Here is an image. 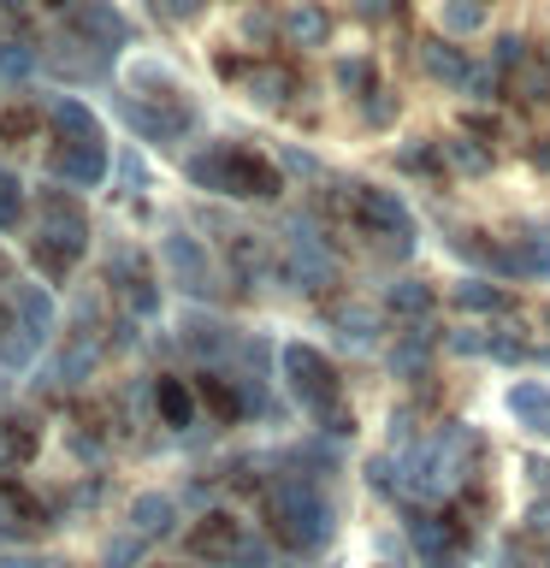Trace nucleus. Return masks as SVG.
Segmentation results:
<instances>
[{
	"label": "nucleus",
	"mask_w": 550,
	"mask_h": 568,
	"mask_svg": "<svg viewBox=\"0 0 550 568\" xmlns=\"http://www.w3.org/2000/svg\"><path fill=\"white\" fill-rule=\"evenodd\" d=\"M491 65H497V71L527 65V42H521V36H497V42H491Z\"/></svg>",
	"instance_id": "7c9ffc66"
},
{
	"label": "nucleus",
	"mask_w": 550,
	"mask_h": 568,
	"mask_svg": "<svg viewBox=\"0 0 550 568\" xmlns=\"http://www.w3.org/2000/svg\"><path fill=\"white\" fill-rule=\"evenodd\" d=\"M184 344L195 355H225L231 349V326H225V320H213V314H202V308H190L184 314Z\"/></svg>",
	"instance_id": "2eb2a0df"
},
{
	"label": "nucleus",
	"mask_w": 550,
	"mask_h": 568,
	"mask_svg": "<svg viewBox=\"0 0 550 568\" xmlns=\"http://www.w3.org/2000/svg\"><path fill=\"white\" fill-rule=\"evenodd\" d=\"M195 550H202V557H207V550H213V557H237V532H231L225 515H213V527L195 532Z\"/></svg>",
	"instance_id": "393cba45"
},
{
	"label": "nucleus",
	"mask_w": 550,
	"mask_h": 568,
	"mask_svg": "<svg viewBox=\"0 0 550 568\" xmlns=\"http://www.w3.org/2000/svg\"><path fill=\"white\" fill-rule=\"evenodd\" d=\"M420 65H426V78L444 83V89H468V78H473V65L461 60V48H450V42H426Z\"/></svg>",
	"instance_id": "ddd939ff"
},
{
	"label": "nucleus",
	"mask_w": 550,
	"mask_h": 568,
	"mask_svg": "<svg viewBox=\"0 0 550 568\" xmlns=\"http://www.w3.org/2000/svg\"><path fill=\"white\" fill-rule=\"evenodd\" d=\"M119 113H124V124H131L142 142H184V136L195 131V113H190L184 101L149 106V101H136V95H124V101H119Z\"/></svg>",
	"instance_id": "39448f33"
},
{
	"label": "nucleus",
	"mask_w": 550,
	"mask_h": 568,
	"mask_svg": "<svg viewBox=\"0 0 550 568\" xmlns=\"http://www.w3.org/2000/svg\"><path fill=\"white\" fill-rule=\"evenodd\" d=\"M278 160H284V172H302V178H319V166H314V160H308V154H296V149H291V154H278Z\"/></svg>",
	"instance_id": "ea45409f"
},
{
	"label": "nucleus",
	"mask_w": 550,
	"mask_h": 568,
	"mask_svg": "<svg viewBox=\"0 0 550 568\" xmlns=\"http://www.w3.org/2000/svg\"><path fill=\"white\" fill-rule=\"evenodd\" d=\"M438 149H444V166H450V172H461V178H479V172H491V149H486L479 136H444Z\"/></svg>",
	"instance_id": "dca6fc26"
},
{
	"label": "nucleus",
	"mask_w": 550,
	"mask_h": 568,
	"mask_svg": "<svg viewBox=\"0 0 550 568\" xmlns=\"http://www.w3.org/2000/svg\"><path fill=\"white\" fill-rule=\"evenodd\" d=\"M367 119L373 124H390V95H385V89H373V95H367Z\"/></svg>",
	"instance_id": "58836bf2"
},
{
	"label": "nucleus",
	"mask_w": 550,
	"mask_h": 568,
	"mask_svg": "<svg viewBox=\"0 0 550 568\" xmlns=\"http://www.w3.org/2000/svg\"><path fill=\"white\" fill-rule=\"evenodd\" d=\"M273 527H278V539H291L296 550H319L326 545V532H332V509L319 504V497L308 486H278L273 491Z\"/></svg>",
	"instance_id": "20e7f679"
},
{
	"label": "nucleus",
	"mask_w": 550,
	"mask_h": 568,
	"mask_svg": "<svg viewBox=\"0 0 550 568\" xmlns=\"http://www.w3.org/2000/svg\"><path fill=\"white\" fill-rule=\"evenodd\" d=\"M450 296H456V308H468V314H503L509 308V291L491 278H461Z\"/></svg>",
	"instance_id": "f3484780"
},
{
	"label": "nucleus",
	"mask_w": 550,
	"mask_h": 568,
	"mask_svg": "<svg viewBox=\"0 0 550 568\" xmlns=\"http://www.w3.org/2000/svg\"><path fill=\"white\" fill-rule=\"evenodd\" d=\"M355 225L373 231L385 248L397 255H415V213L397 190H379V184H355Z\"/></svg>",
	"instance_id": "f03ea898"
},
{
	"label": "nucleus",
	"mask_w": 550,
	"mask_h": 568,
	"mask_svg": "<svg viewBox=\"0 0 550 568\" xmlns=\"http://www.w3.org/2000/svg\"><path fill=\"white\" fill-rule=\"evenodd\" d=\"M278 362H284V379H291L296 403L308 408V415H326L332 420L337 415V367L314 344H284Z\"/></svg>",
	"instance_id": "7ed1b4c3"
},
{
	"label": "nucleus",
	"mask_w": 550,
	"mask_h": 568,
	"mask_svg": "<svg viewBox=\"0 0 550 568\" xmlns=\"http://www.w3.org/2000/svg\"><path fill=\"white\" fill-rule=\"evenodd\" d=\"M390 7H397V0H349V12H355V18H367V24L390 18Z\"/></svg>",
	"instance_id": "e433bc0d"
},
{
	"label": "nucleus",
	"mask_w": 550,
	"mask_h": 568,
	"mask_svg": "<svg viewBox=\"0 0 550 568\" xmlns=\"http://www.w3.org/2000/svg\"><path fill=\"white\" fill-rule=\"evenodd\" d=\"M48 172L60 178L65 190H95L113 166H106V149H101V142H60V149L48 154Z\"/></svg>",
	"instance_id": "1a4fd4ad"
},
{
	"label": "nucleus",
	"mask_w": 550,
	"mask_h": 568,
	"mask_svg": "<svg viewBox=\"0 0 550 568\" xmlns=\"http://www.w3.org/2000/svg\"><path fill=\"white\" fill-rule=\"evenodd\" d=\"M160 261H166V273L177 291H190V296H207L213 291V266H207V248L190 237V231H166L160 237Z\"/></svg>",
	"instance_id": "0eeeda50"
},
{
	"label": "nucleus",
	"mask_w": 550,
	"mask_h": 568,
	"mask_svg": "<svg viewBox=\"0 0 550 568\" xmlns=\"http://www.w3.org/2000/svg\"><path fill=\"white\" fill-rule=\"evenodd\" d=\"M0 71H7V78H30V71H35V53L18 48V42H0Z\"/></svg>",
	"instance_id": "2f4dec72"
},
{
	"label": "nucleus",
	"mask_w": 550,
	"mask_h": 568,
	"mask_svg": "<svg viewBox=\"0 0 550 568\" xmlns=\"http://www.w3.org/2000/svg\"><path fill=\"white\" fill-rule=\"evenodd\" d=\"M154 408L166 426H195V397L177 379H154Z\"/></svg>",
	"instance_id": "aec40b11"
},
{
	"label": "nucleus",
	"mask_w": 550,
	"mask_h": 568,
	"mask_svg": "<svg viewBox=\"0 0 550 568\" xmlns=\"http://www.w3.org/2000/svg\"><path fill=\"white\" fill-rule=\"evenodd\" d=\"M131 83H136V89H166L172 101H184V83H177L160 60H131Z\"/></svg>",
	"instance_id": "b1692460"
},
{
	"label": "nucleus",
	"mask_w": 550,
	"mask_h": 568,
	"mask_svg": "<svg viewBox=\"0 0 550 568\" xmlns=\"http://www.w3.org/2000/svg\"><path fill=\"white\" fill-rule=\"evenodd\" d=\"M438 30L444 36H479L486 30V0H438Z\"/></svg>",
	"instance_id": "a211bd4d"
},
{
	"label": "nucleus",
	"mask_w": 550,
	"mask_h": 568,
	"mask_svg": "<svg viewBox=\"0 0 550 568\" xmlns=\"http://www.w3.org/2000/svg\"><path fill=\"white\" fill-rule=\"evenodd\" d=\"M12 308H18V320H24L30 332H53V296L48 291H35V284H18V296H12Z\"/></svg>",
	"instance_id": "412c9836"
},
{
	"label": "nucleus",
	"mask_w": 550,
	"mask_h": 568,
	"mask_svg": "<svg viewBox=\"0 0 550 568\" xmlns=\"http://www.w3.org/2000/svg\"><path fill=\"white\" fill-rule=\"evenodd\" d=\"M385 302H390V314H403V320H426V314H432V284L397 278V284L385 291Z\"/></svg>",
	"instance_id": "6ab92c4d"
},
{
	"label": "nucleus",
	"mask_w": 550,
	"mask_h": 568,
	"mask_svg": "<svg viewBox=\"0 0 550 568\" xmlns=\"http://www.w3.org/2000/svg\"><path fill=\"white\" fill-rule=\"evenodd\" d=\"M24 220V184H18V172H0V231H18Z\"/></svg>",
	"instance_id": "a878e982"
},
{
	"label": "nucleus",
	"mask_w": 550,
	"mask_h": 568,
	"mask_svg": "<svg viewBox=\"0 0 550 568\" xmlns=\"http://www.w3.org/2000/svg\"><path fill=\"white\" fill-rule=\"evenodd\" d=\"M124 302H131V314H136V320H149V314H160V291H154V278H142V284H131V291H124Z\"/></svg>",
	"instance_id": "473e14b6"
},
{
	"label": "nucleus",
	"mask_w": 550,
	"mask_h": 568,
	"mask_svg": "<svg viewBox=\"0 0 550 568\" xmlns=\"http://www.w3.org/2000/svg\"><path fill=\"white\" fill-rule=\"evenodd\" d=\"M284 42H296V48H326V42H332V12L314 7V0H296V7L284 12Z\"/></svg>",
	"instance_id": "9b49d317"
},
{
	"label": "nucleus",
	"mask_w": 550,
	"mask_h": 568,
	"mask_svg": "<svg viewBox=\"0 0 550 568\" xmlns=\"http://www.w3.org/2000/svg\"><path fill=\"white\" fill-rule=\"evenodd\" d=\"M12 326H18V308H12V302H0V344L12 337Z\"/></svg>",
	"instance_id": "37998d69"
},
{
	"label": "nucleus",
	"mask_w": 550,
	"mask_h": 568,
	"mask_svg": "<svg viewBox=\"0 0 550 568\" xmlns=\"http://www.w3.org/2000/svg\"><path fill=\"white\" fill-rule=\"evenodd\" d=\"M509 408L532 426V433H544V438H550V379H527V385H515V390H509Z\"/></svg>",
	"instance_id": "4468645a"
},
{
	"label": "nucleus",
	"mask_w": 550,
	"mask_h": 568,
	"mask_svg": "<svg viewBox=\"0 0 550 568\" xmlns=\"http://www.w3.org/2000/svg\"><path fill=\"white\" fill-rule=\"evenodd\" d=\"M48 113H53V124H60L65 142H101V119L89 113L78 95H48Z\"/></svg>",
	"instance_id": "f8f14e48"
},
{
	"label": "nucleus",
	"mask_w": 550,
	"mask_h": 568,
	"mask_svg": "<svg viewBox=\"0 0 550 568\" xmlns=\"http://www.w3.org/2000/svg\"><path fill=\"white\" fill-rule=\"evenodd\" d=\"M337 89H349V95H373V65L361 60V53H349V60H337Z\"/></svg>",
	"instance_id": "bb28decb"
},
{
	"label": "nucleus",
	"mask_w": 550,
	"mask_h": 568,
	"mask_svg": "<svg viewBox=\"0 0 550 568\" xmlns=\"http://www.w3.org/2000/svg\"><path fill=\"white\" fill-rule=\"evenodd\" d=\"M337 332H344L349 344H373V314L367 308H337Z\"/></svg>",
	"instance_id": "c85d7f7f"
},
{
	"label": "nucleus",
	"mask_w": 550,
	"mask_h": 568,
	"mask_svg": "<svg viewBox=\"0 0 550 568\" xmlns=\"http://www.w3.org/2000/svg\"><path fill=\"white\" fill-rule=\"evenodd\" d=\"M136 527L142 532H154V527L166 532L172 527V504H166V497H142V504H136Z\"/></svg>",
	"instance_id": "c756f323"
},
{
	"label": "nucleus",
	"mask_w": 550,
	"mask_h": 568,
	"mask_svg": "<svg viewBox=\"0 0 550 568\" xmlns=\"http://www.w3.org/2000/svg\"><path fill=\"white\" fill-rule=\"evenodd\" d=\"M426 355H432V332L415 320V332H403L397 349H390V367L397 373H426Z\"/></svg>",
	"instance_id": "4be33fe9"
},
{
	"label": "nucleus",
	"mask_w": 550,
	"mask_h": 568,
	"mask_svg": "<svg viewBox=\"0 0 550 568\" xmlns=\"http://www.w3.org/2000/svg\"><path fill=\"white\" fill-rule=\"evenodd\" d=\"M184 178L195 190H213V195H243V202H273L284 190V178L266 166L261 154L248 149H225V142H213V149L190 154L184 160Z\"/></svg>",
	"instance_id": "f257e3e1"
},
{
	"label": "nucleus",
	"mask_w": 550,
	"mask_h": 568,
	"mask_svg": "<svg viewBox=\"0 0 550 568\" xmlns=\"http://www.w3.org/2000/svg\"><path fill=\"white\" fill-rule=\"evenodd\" d=\"M532 166L550 172V136H544V142H532Z\"/></svg>",
	"instance_id": "c03bdc74"
},
{
	"label": "nucleus",
	"mask_w": 550,
	"mask_h": 568,
	"mask_svg": "<svg viewBox=\"0 0 550 568\" xmlns=\"http://www.w3.org/2000/svg\"><path fill=\"white\" fill-rule=\"evenodd\" d=\"M291 278H296V291H308V296H319V291H332V278H337V261H332V248L314 237L308 225H291Z\"/></svg>",
	"instance_id": "6e6552de"
},
{
	"label": "nucleus",
	"mask_w": 550,
	"mask_h": 568,
	"mask_svg": "<svg viewBox=\"0 0 550 568\" xmlns=\"http://www.w3.org/2000/svg\"><path fill=\"white\" fill-rule=\"evenodd\" d=\"M521 95H527V101H544V95H550V60L521 71Z\"/></svg>",
	"instance_id": "72a5a7b5"
},
{
	"label": "nucleus",
	"mask_w": 550,
	"mask_h": 568,
	"mask_svg": "<svg viewBox=\"0 0 550 568\" xmlns=\"http://www.w3.org/2000/svg\"><path fill=\"white\" fill-rule=\"evenodd\" d=\"M71 30H78L83 42H95L101 53L131 48V24H124V12L113 0H78V7H71Z\"/></svg>",
	"instance_id": "9d476101"
},
{
	"label": "nucleus",
	"mask_w": 550,
	"mask_h": 568,
	"mask_svg": "<svg viewBox=\"0 0 550 568\" xmlns=\"http://www.w3.org/2000/svg\"><path fill=\"white\" fill-rule=\"evenodd\" d=\"M397 160H403V172H438L444 166V149H438V142H408Z\"/></svg>",
	"instance_id": "cd10ccee"
},
{
	"label": "nucleus",
	"mask_w": 550,
	"mask_h": 568,
	"mask_svg": "<svg viewBox=\"0 0 550 568\" xmlns=\"http://www.w3.org/2000/svg\"><path fill=\"white\" fill-rule=\"evenodd\" d=\"M35 243L60 248V255H71V261L89 248V220H83V207L71 202L65 190H48L42 195V237H35Z\"/></svg>",
	"instance_id": "423d86ee"
},
{
	"label": "nucleus",
	"mask_w": 550,
	"mask_h": 568,
	"mask_svg": "<svg viewBox=\"0 0 550 568\" xmlns=\"http://www.w3.org/2000/svg\"><path fill=\"white\" fill-rule=\"evenodd\" d=\"M468 95H473V101H491V95H497V65H473Z\"/></svg>",
	"instance_id": "c9c22d12"
},
{
	"label": "nucleus",
	"mask_w": 550,
	"mask_h": 568,
	"mask_svg": "<svg viewBox=\"0 0 550 568\" xmlns=\"http://www.w3.org/2000/svg\"><path fill=\"white\" fill-rule=\"evenodd\" d=\"M291 89H296V83L284 78V71H266V65L248 71V95H255L261 106H284V101H291Z\"/></svg>",
	"instance_id": "5701e85b"
},
{
	"label": "nucleus",
	"mask_w": 550,
	"mask_h": 568,
	"mask_svg": "<svg viewBox=\"0 0 550 568\" xmlns=\"http://www.w3.org/2000/svg\"><path fill=\"white\" fill-rule=\"evenodd\" d=\"M48 7H60V12H65V7H78V0H48Z\"/></svg>",
	"instance_id": "49530a36"
},
{
	"label": "nucleus",
	"mask_w": 550,
	"mask_h": 568,
	"mask_svg": "<svg viewBox=\"0 0 550 568\" xmlns=\"http://www.w3.org/2000/svg\"><path fill=\"white\" fill-rule=\"evenodd\" d=\"M450 349H456V355H473V349H486V337H473V332H450Z\"/></svg>",
	"instance_id": "a19ab883"
},
{
	"label": "nucleus",
	"mask_w": 550,
	"mask_h": 568,
	"mask_svg": "<svg viewBox=\"0 0 550 568\" xmlns=\"http://www.w3.org/2000/svg\"><path fill=\"white\" fill-rule=\"evenodd\" d=\"M243 36H248V42H266V36H284V18L248 12V18H243Z\"/></svg>",
	"instance_id": "f704fd0d"
},
{
	"label": "nucleus",
	"mask_w": 550,
	"mask_h": 568,
	"mask_svg": "<svg viewBox=\"0 0 550 568\" xmlns=\"http://www.w3.org/2000/svg\"><path fill=\"white\" fill-rule=\"evenodd\" d=\"M0 12H18V0H0Z\"/></svg>",
	"instance_id": "de8ad7c7"
},
{
	"label": "nucleus",
	"mask_w": 550,
	"mask_h": 568,
	"mask_svg": "<svg viewBox=\"0 0 550 568\" xmlns=\"http://www.w3.org/2000/svg\"><path fill=\"white\" fill-rule=\"evenodd\" d=\"M486 355H497V362H521V344H515V337H486Z\"/></svg>",
	"instance_id": "4c0bfd02"
},
{
	"label": "nucleus",
	"mask_w": 550,
	"mask_h": 568,
	"mask_svg": "<svg viewBox=\"0 0 550 568\" xmlns=\"http://www.w3.org/2000/svg\"><path fill=\"white\" fill-rule=\"evenodd\" d=\"M468 136H497V119H468Z\"/></svg>",
	"instance_id": "a18cd8bd"
},
{
	"label": "nucleus",
	"mask_w": 550,
	"mask_h": 568,
	"mask_svg": "<svg viewBox=\"0 0 550 568\" xmlns=\"http://www.w3.org/2000/svg\"><path fill=\"white\" fill-rule=\"evenodd\" d=\"M160 7H166V18H195V12H202V0H160Z\"/></svg>",
	"instance_id": "79ce46f5"
}]
</instances>
